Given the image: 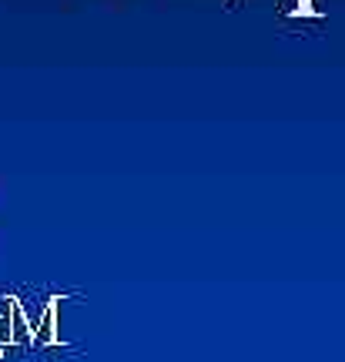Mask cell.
<instances>
[{"mask_svg":"<svg viewBox=\"0 0 345 362\" xmlns=\"http://www.w3.org/2000/svg\"><path fill=\"white\" fill-rule=\"evenodd\" d=\"M61 342V298H51L34 329V346H57Z\"/></svg>","mask_w":345,"mask_h":362,"instance_id":"1","label":"cell"},{"mask_svg":"<svg viewBox=\"0 0 345 362\" xmlns=\"http://www.w3.org/2000/svg\"><path fill=\"white\" fill-rule=\"evenodd\" d=\"M0 359H4V346H0Z\"/></svg>","mask_w":345,"mask_h":362,"instance_id":"4","label":"cell"},{"mask_svg":"<svg viewBox=\"0 0 345 362\" xmlns=\"http://www.w3.org/2000/svg\"><path fill=\"white\" fill-rule=\"evenodd\" d=\"M292 17H319L315 0H298V7H292Z\"/></svg>","mask_w":345,"mask_h":362,"instance_id":"3","label":"cell"},{"mask_svg":"<svg viewBox=\"0 0 345 362\" xmlns=\"http://www.w3.org/2000/svg\"><path fill=\"white\" fill-rule=\"evenodd\" d=\"M7 309H11V346H34V329L27 322L21 298L11 296L7 298Z\"/></svg>","mask_w":345,"mask_h":362,"instance_id":"2","label":"cell"}]
</instances>
